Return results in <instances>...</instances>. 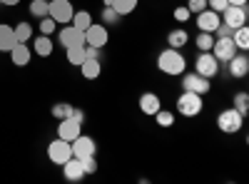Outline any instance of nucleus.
Listing matches in <instances>:
<instances>
[{
  "label": "nucleus",
  "mask_w": 249,
  "mask_h": 184,
  "mask_svg": "<svg viewBox=\"0 0 249 184\" xmlns=\"http://www.w3.org/2000/svg\"><path fill=\"white\" fill-rule=\"evenodd\" d=\"M230 5H247V0H227Z\"/></svg>",
  "instance_id": "nucleus-39"
},
{
  "label": "nucleus",
  "mask_w": 249,
  "mask_h": 184,
  "mask_svg": "<svg viewBox=\"0 0 249 184\" xmlns=\"http://www.w3.org/2000/svg\"><path fill=\"white\" fill-rule=\"evenodd\" d=\"M187 40H190V35H187V30H182V28H177L167 35L170 48H182V45H187Z\"/></svg>",
  "instance_id": "nucleus-24"
},
{
  "label": "nucleus",
  "mask_w": 249,
  "mask_h": 184,
  "mask_svg": "<svg viewBox=\"0 0 249 184\" xmlns=\"http://www.w3.org/2000/svg\"><path fill=\"white\" fill-rule=\"evenodd\" d=\"M107 40H110V33L105 25H90L85 30V45H92V48H102V45H107Z\"/></svg>",
  "instance_id": "nucleus-11"
},
{
  "label": "nucleus",
  "mask_w": 249,
  "mask_h": 184,
  "mask_svg": "<svg viewBox=\"0 0 249 184\" xmlns=\"http://www.w3.org/2000/svg\"><path fill=\"white\" fill-rule=\"evenodd\" d=\"M227 5H230L227 0H207V8H210V10H214V13H222Z\"/></svg>",
  "instance_id": "nucleus-36"
},
{
  "label": "nucleus",
  "mask_w": 249,
  "mask_h": 184,
  "mask_svg": "<svg viewBox=\"0 0 249 184\" xmlns=\"http://www.w3.org/2000/svg\"><path fill=\"white\" fill-rule=\"evenodd\" d=\"M80 165H82V172H85V174H95V172H97V159H95V154H92V157H82Z\"/></svg>",
  "instance_id": "nucleus-33"
},
{
  "label": "nucleus",
  "mask_w": 249,
  "mask_h": 184,
  "mask_svg": "<svg viewBox=\"0 0 249 184\" xmlns=\"http://www.w3.org/2000/svg\"><path fill=\"white\" fill-rule=\"evenodd\" d=\"M62 172H65V179H70V182H77V179L85 177V172H82V165H80L77 157H70L65 165H62Z\"/></svg>",
  "instance_id": "nucleus-16"
},
{
  "label": "nucleus",
  "mask_w": 249,
  "mask_h": 184,
  "mask_svg": "<svg viewBox=\"0 0 249 184\" xmlns=\"http://www.w3.org/2000/svg\"><path fill=\"white\" fill-rule=\"evenodd\" d=\"M15 30V40L18 43H28V40L33 37V28L28 25V23H20L18 28H13Z\"/></svg>",
  "instance_id": "nucleus-29"
},
{
  "label": "nucleus",
  "mask_w": 249,
  "mask_h": 184,
  "mask_svg": "<svg viewBox=\"0 0 249 184\" xmlns=\"http://www.w3.org/2000/svg\"><path fill=\"white\" fill-rule=\"evenodd\" d=\"M15 30L10 25H0V52H10L15 48Z\"/></svg>",
  "instance_id": "nucleus-19"
},
{
  "label": "nucleus",
  "mask_w": 249,
  "mask_h": 184,
  "mask_svg": "<svg viewBox=\"0 0 249 184\" xmlns=\"http://www.w3.org/2000/svg\"><path fill=\"white\" fill-rule=\"evenodd\" d=\"M35 52H37L40 57H48V55H53V43H50V37H48V35H43V37H35Z\"/></svg>",
  "instance_id": "nucleus-25"
},
{
  "label": "nucleus",
  "mask_w": 249,
  "mask_h": 184,
  "mask_svg": "<svg viewBox=\"0 0 249 184\" xmlns=\"http://www.w3.org/2000/svg\"><path fill=\"white\" fill-rule=\"evenodd\" d=\"M80 70H82V77H85V80H95V77H100V72H102L97 57H85V63L80 65Z\"/></svg>",
  "instance_id": "nucleus-20"
},
{
  "label": "nucleus",
  "mask_w": 249,
  "mask_h": 184,
  "mask_svg": "<svg viewBox=\"0 0 249 184\" xmlns=\"http://www.w3.org/2000/svg\"><path fill=\"white\" fill-rule=\"evenodd\" d=\"M190 10L187 8H175V20H179V23H187V20H190Z\"/></svg>",
  "instance_id": "nucleus-37"
},
{
  "label": "nucleus",
  "mask_w": 249,
  "mask_h": 184,
  "mask_svg": "<svg viewBox=\"0 0 249 184\" xmlns=\"http://www.w3.org/2000/svg\"><path fill=\"white\" fill-rule=\"evenodd\" d=\"M207 8V0H187V10L190 13H202Z\"/></svg>",
  "instance_id": "nucleus-34"
},
{
  "label": "nucleus",
  "mask_w": 249,
  "mask_h": 184,
  "mask_svg": "<svg viewBox=\"0 0 249 184\" xmlns=\"http://www.w3.org/2000/svg\"><path fill=\"white\" fill-rule=\"evenodd\" d=\"M202 95L197 92H190V90H184L179 97H177V112L182 117H197L202 112Z\"/></svg>",
  "instance_id": "nucleus-2"
},
{
  "label": "nucleus",
  "mask_w": 249,
  "mask_h": 184,
  "mask_svg": "<svg viewBox=\"0 0 249 184\" xmlns=\"http://www.w3.org/2000/svg\"><path fill=\"white\" fill-rule=\"evenodd\" d=\"M160 107H162V102H160V97H157L155 92H144V95L140 97V110H142L144 115H155Z\"/></svg>",
  "instance_id": "nucleus-17"
},
{
  "label": "nucleus",
  "mask_w": 249,
  "mask_h": 184,
  "mask_svg": "<svg viewBox=\"0 0 249 184\" xmlns=\"http://www.w3.org/2000/svg\"><path fill=\"white\" fill-rule=\"evenodd\" d=\"M70 147H72V157L82 159V157H92L97 152V145H95V139L88 137V134H80L70 142Z\"/></svg>",
  "instance_id": "nucleus-8"
},
{
  "label": "nucleus",
  "mask_w": 249,
  "mask_h": 184,
  "mask_svg": "<svg viewBox=\"0 0 249 184\" xmlns=\"http://www.w3.org/2000/svg\"><path fill=\"white\" fill-rule=\"evenodd\" d=\"M222 15H224V25L232 30H237L247 23V8L244 5H227L222 10Z\"/></svg>",
  "instance_id": "nucleus-9"
},
{
  "label": "nucleus",
  "mask_w": 249,
  "mask_h": 184,
  "mask_svg": "<svg viewBox=\"0 0 249 184\" xmlns=\"http://www.w3.org/2000/svg\"><path fill=\"white\" fill-rule=\"evenodd\" d=\"M72 105H65V102H60V105H55L53 107V117H60V119H65V117H70L72 115Z\"/></svg>",
  "instance_id": "nucleus-32"
},
{
  "label": "nucleus",
  "mask_w": 249,
  "mask_h": 184,
  "mask_svg": "<svg viewBox=\"0 0 249 184\" xmlns=\"http://www.w3.org/2000/svg\"><path fill=\"white\" fill-rule=\"evenodd\" d=\"M10 60L15 67H25L30 63V48L25 43H15V48L10 50Z\"/></svg>",
  "instance_id": "nucleus-15"
},
{
  "label": "nucleus",
  "mask_w": 249,
  "mask_h": 184,
  "mask_svg": "<svg viewBox=\"0 0 249 184\" xmlns=\"http://www.w3.org/2000/svg\"><path fill=\"white\" fill-rule=\"evenodd\" d=\"M48 0H33V3H30V13L35 15V17H45L48 15Z\"/></svg>",
  "instance_id": "nucleus-31"
},
{
  "label": "nucleus",
  "mask_w": 249,
  "mask_h": 184,
  "mask_svg": "<svg viewBox=\"0 0 249 184\" xmlns=\"http://www.w3.org/2000/svg\"><path fill=\"white\" fill-rule=\"evenodd\" d=\"M219 13H214V10H210V8H204L202 13H197V28L202 30V33H214L217 28H219Z\"/></svg>",
  "instance_id": "nucleus-13"
},
{
  "label": "nucleus",
  "mask_w": 249,
  "mask_h": 184,
  "mask_svg": "<svg viewBox=\"0 0 249 184\" xmlns=\"http://www.w3.org/2000/svg\"><path fill=\"white\" fill-rule=\"evenodd\" d=\"M0 3H3V5H18L20 0H0Z\"/></svg>",
  "instance_id": "nucleus-40"
},
{
  "label": "nucleus",
  "mask_w": 249,
  "mask_h": 184,
  "mask_svg": "<svg viewBox=\"0 0 249 184\" xmlns=\"http://www.w3.org/2000/svg\"><path fill=\"white\" fill-rule=\"evenodd\" d=\"M48 157L50 162H55V165H65V162L72 157V147H70V142L65 139H53L50 145H48Z\"/></svg>",
  "instance_id": "nucleus-6"
},
{
  "label": "nucleus",
  "mask_w": 249,
  "mask_h": 184,
  "mask_svg": "<svg viewBox=\"0 0 249 184\" xmlns=\"http://www.w3.org/2000/svg\"><path fill=\"white\" fill-rule=\"evenodd\" d=\"M195 43H197V48H199L202 52H210L212 45H214V37H212V33H199Z\"/></svg>",
  "instance_id": "nucleus-28"
},
{
  "label": "nucleus",
  "mask_w": 249,
  "mask_h": 184,
  "mask_svg": "<svg viewBox=\"0 0 249 184\" xmlns=\"http://www.w3.org/2000/svg\"><path fill=\"white\" fill-rule=\"evenodd\" d=\"M182 87L190 92H197V95H204V92H210V80L197 75V72H190L182 77Z\"/></svg>",
  "instance_id": "nucleus-12"
},
{
  "label": "nucleus",
  "mask_w": 249,
  "mask_h": 184,
  "mask_svg": "<svg viewBox=\"0 0 249 184\" xmlns=\"http://www.w3.org/2000/svg\"><path fill=\"white\" fill-rule=\"evenodd\" d=\"M102 17H105V23H112V20H117L120 15H117V13H115V10H112L110 5H107L105 10H102Z\"/></svg>",
  "instance_id": "nucleus-38"
},
{
  "label": "nucleus",
  "mask_w": 249,
  "mask_h": 184,
  "mask_svg": "<svg viewBox=\"0 0 249 184\" xmlns=\"http://www.w3.org/2000/svg\"><path fill=\"white\" fill-rule=\"evenodd\" d=\"M249 72V57L247 55H234L230 60V75L232 77H244Z\"/></svg>",
  "instance_id": "nucleus-18"
},
{
  "label": "nucleus",
  "mask_w": 249,
  "mask_h": 184,
  "mask_svg": "<svg viewBox=\"0 0 249 184\" xmlns=\"http://www.w3.org/2000/svg\"><path fill=\"white\" fill-rule=\"evenodd\" d=\"M152 117L157 119V125H160V127H172V125H175V115L167 112V110H162V107H160Z\"/></svg>",
  "instance_id": "nucleus-27"
},
{
  "label": "nucleus",
  "mask_w": 249,
  "mask_h": 184,
  "mask_svg": "<svg viewBox=\"0 0 249 184\" xmlns=\"http://www.w3.org/2000/svg\"><path fill=\"white\" fill-rule=\"evenodd\" d=\"M117 15H130V13H135V8H137V0H112V5H110Z\"/></svg>",
  "instance_id": "nucleus-22"
},
{
  "label": "nucleus",
  "mask_w": 249,
  "mask_h": 184,
  "mask_svg": "<svg viewBox=\"0 0 249 184\" xmlns=\"http://www.w3.org/2000/svg\"><path fill=\"white\" fill-rule=\"evenodd\" d=\"M40 30H43V35H50V33L55 30V20H53L50 15H45V20L40 23Z\"/></svg>",
  "instance_id": "nucleus-35"
},
{
  "label": "nucleus",
  "mask_w": 249,
  "mask_h": 184,
  "mask_svg": "<svg viewBox=\"0 0 249 184\" xmlns=\"http://www.w3.org/2000/svg\"><path fill=\"white\" fill-rule=\"evenodd\" d=\"M212 55L217 57V63H230V60L237 55V45H234V40L232 35H227V37H217L214 40V45H212Z\"/></svg>",
  "instance_id": "nucleus-5"
},
{
  "label": "nucleus",
  "mask_w": 249,
  "mask_h": 184,
  "mask_svg": "<svg viewBox=\"0 0 249 184\" xmlns=\"http://www.w3.org/2000/svg\"><path fill=\"white\" fill-rule=\"evenodd\" d=\"M60 45H62V48L85 45V30H77L75 25H70V28H62V30H60Z\"/></svg>",
  "instance_id": "nucleus-14"
},
{
  "label": "nucleus",
  "mask_w": 249,
  "mask_h": 184,
  "mask_svg": "<svg viewBox=\"0 0 249 184\" xmlns=\"http://www.w3.org/2000/svg\"><path fill=\"white\" fill-rule=\"evenodd\" d=\"M195 72L197 75H202V77H214L217 72H219V63H217V57L212 55V52H202L199 57H197V63H195Z\"/></svg>",
  "instance_id": "nucleus-7"
},
{
  "label": "nucleus",
  "mask_w": 249,
  "mask_h": 184,
  "mask_svg": "<svg viewBox=\"0 0 249 184\" xmlns=\"http://www.w3.org/2000/svg\"><path fill=\"white\" fill-rule=\"evenodd\" d=\"M48 15L55 20V23L60 25H68L72 15H75V8L70 0H50V5H48Z\"/></svg>",
  "instance_id": "nucleus-4"
},
{
  "label": "nucleus",
  "mask_w": 249,
  "mask_h": 184,
  "mask_svg": "<svg viewBox=\"0 0 249 184\" xmlns=\"http://www.w3.org/2000/svg\"><path fill=\"white\" fill-rule=\"evenodd\" d=\"M234 110H237L239 115H247V112H249V95H247V92L234 95Z\"/></svg>",
  "instance_id": "nucleus-30"
},
{
  "label": "nucleus",
  "mask_w": 249,
  "mask_h": 184,
  "mask_svg": "<svg viewBox=\"0 0 249 184\" xmlns=\"http://www.w3.org/2000/svg\"><path fill=\"white\" fill-rule=\"evenodd\" d=\"M70 25H75L77 30H88V28L92 25V15H90V13H85V10H80V13H75V15H72Z\"/></svg>",
  "instance_id": "nucleus-23"
},
{
  "label": "nucleus",
  "mask_w": 249,
  "mask_h": 184,
  "mask_svg": "<svg viewBox=\"0 0 249 184\" xmlns=\"http://www.w3.org/2000/svg\"><path fill=\"white\" fill-rule=\"evenodd\" d=\"M65 52H68V63H70V65L80 67L82 63H85V45H75V48H65Z\"/></svg>",
  "instance_id": "nucleus-21"
},
{
  "label": "nucleus",
  "mask_w": 249,
  "mask_h": 184,
  "mask_svg": "<svg viewBox=\"0 0 249 184\" xmlns=\"http://www.w3.org/2000/svg\"><path fill=\"white\" fill-rule=\"evenodd\" d=\"M242 122H244V115H239L234 107H230V110L219 112V117H217V127H219L224 134H234V132L242 130Z\"/></svg>",
  "instance_id": "nucleus-3"
},
{
  "label": "nucleus",
  "mask_w": 249,
  "mask_h": 184,
  "mask_svg": "<svg viewBox=\"0 0 249 184\" xmlns=\"http://www.w3.org/2000/svg\"><path fill=\"white\" fill-rule=\"evenodd\" d=\"M232 40H234V45L239 48V50H247L249 48V30L242 25V28H237L234 33H232Z\"/></svg>",
  "instance_id": "nucleus-26"
},
{
  "label": "nucleus",
  "mask_w": 249,
  "mask_h": 184,
  "mask_svg": "<svg viewBox=\"0 0 249 184\" xmlns=\"http://www.w3.org/2000/svg\"><path fill=\"white\" fill-rule=\"evenodd\" d=\"M157 67H160L164 75H184L187 60H184V55H182L177 48H167V50H162V52H160V57H157Z\"/></svg>",
  "instance_id": "nucleus-1"
},
{
  "label": "nucleus",
  "mask_w": 249,
  "mask_h": 184,
  "mask_svg": "<svg viewBox=\"0 0 249 184\" xmlns=\"http://www.w3.org/2000/svg\"><path fill=\"white\" fill-rule=\"evenodd\" d=\"M82 134V122H77L75 117H65L60 119V127H57V137L65 139V142H72L75 137Z\"/></svg>",
  "instance_id": "nucleus-10"
}]
</instances>
